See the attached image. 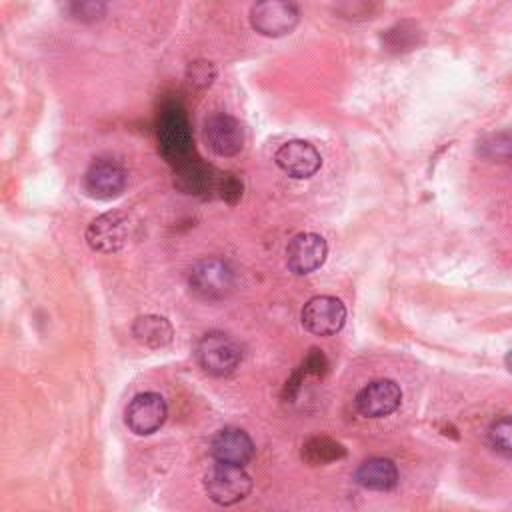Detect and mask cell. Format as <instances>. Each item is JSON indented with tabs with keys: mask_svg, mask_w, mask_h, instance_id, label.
<instances>
[{
	"mask_svg": "<svg viewBox=\"0 0 512 512\" xmlns=\"http://www.w3.org/2000/svg\"><path fill=\"white\" fill-rule=\"evenodd\" d=\"M204 490L212 502L232 506L250 494L252 478L244 466L216 462L204 474Z\"/></svg>",
	"mask_w": 512,
	"mask_h": 512,
	"instance_id": "cell-1",
	"label": "cell"
},
{
	"mask_svg": "<svg viewBox=\"0 0 512 512\" xmlns=\"http://www.w3.org/2000/svg\"><path fill=\"white\" fill-rule=\"evenodd\" d=\"M300 22V10L294 0H256L250 8L252 28L268 38L290 34Z\"/></svg>",
	"mask_w": 512,
	"mask_h": 512,
	"instance_id": "cell-2",
	"label": "cell"
},
{
	"mask_svg": "<svg viewBox=\"0 0 512 512\" xmlns=\"http://www.w3.org/2000/svg\"><path fill=\"white\" fill-rule=\"evenodd\" d=\"M134 234V224L128 214L112 210L94 218L86 228V242L92 250L112 254L122 250Z\"/></svg>",
	"mask_w": 512,
	"mask_h": 512,
	"instance_id": "cell-3",
	"label": "cell"
},
{
	"mask_svg": "<svg viewBox=\"0 0 512 512\" xmlns=\"http://www.w3.org/2000/svg\"><path fill=\"white\" fill-rule=\"evenodd\" d=\"M240 346L224 332H208L196 344L200 368L212 376H228L240 364Z\"/></svg>",
	"mask_w": 512,
	"mask_h": 512,
	"instance_id": "cell-4",
	"label": "cell"
},
{
	"mask_svg": "<svg viewBox=\"0 0 512 512\" xmlns=\"http://www.w3.org/2000/svg\"><path fill=\"white\" fill-rule=\"evenodd\" d=\"M190 290L202 300H220L234 286V272L220 258H206L192 266L188 276Z\"/></svg>",
	"mask_w": 512,
	"mask_h": 512,
	"instance_id": "cell-5",
	"label": "cell"
},
{
	"mask_svg": "<svg viewBox=\"0 0 512 512\" xmlns=\"http://www.w3.org/2000/svg\"><path fill=\"white\" fill-rule=\"evenodd\" d=\"M302 326L316 336H332L346 322V308L334 296H314L302 308Z\"/></svg>",
	"mask_w": 512,
	"mask_h": 512,
	"instance_id": "cell-6",
	"label": "cell"
},
{
	"mask_svg": "<svg viewBox=\"0 0 512 512\" xmlns=\"http://www.w3.org/2000/svg\"><path fill=\"white\" fill-rule=\"evenodd\" d=\"M128 174L122 164L110 158L94 160L84 174V190L98 200H110L124 192Z\"/></svg>",
	"mask_w": 512,
	"mask_h": 512,
	"instance_id": "cell-7",
	"label": "cell"
},
{
	"mask_svg": "<svg viewBox=\"0 0 512 512\" xmlns=\"http://www.w3.org/2000/svg\"><path fill=\"white\" fill-rule=\"evenodd\" d=\"M168 416L166 400L156 392L136 394L126 408V424L138 436L156 432Z\"/></svg>",
	"mask_w": 512,
	"mask_h": 512,
	"instance_id": "cell-8",
	"label": "cell"
},
{
	"mask_svg": "<svg viewBox=\"0 0 512 512\" xmlns=\"http://www.w3.org/2000/svg\"><path fill=\"white\" fill-rule=\"evenodd\" d=\"M402 402V390L394 380L380 378L366 384L356 394V410L366 418H384L392 414Z\"/></svg>",
	"mask_w": 512,
	"mask_h": 512,
	"instance_id": "cell-9",
	"label": "cell"
},
{
	"mask_svg": "<svg viewBox=\"0 0 512 512\" xmlns=\"http://www.w3.org/2000/svg\"><path fill=\"white\" fill-rule=\"evenodd\" d=\"M274 160L284 174H288L292 178H300V180L314 176L322 166L320 152L314 148V144H310L306 140L284 142L276 150Z\"/></svg>",
	"mask_w": 512,
	"mask_h": 512,
	"instance_id": "cell-10",
	"label": "cell"
},
{
	"mask_svg": "<svg viewBox=\"0 0 512 512\" xmlns=\"http://www.w3.org/2000/svg\"><path fill=\"white\" fill-rule=\"evenodd\" d=\"M328 254L326 240L314 232L296 234L286 248V264L294 274H310L318 270Z\"/></svg>",
	"mask_w": 512,
	"mask_h": 512,
	"instance_id": "cell-11",
	"label": "cell"
},
{
	"mask_svg": "<svg viewBox=\"0 0 512 512\" xmlns=\"http://www.w3.org/2000/svg\"><path fill=\"white\" fill-rule=\"evenodd\" d=\"M204 140L218 156H234L244 146L242 124L230 114H214L204 124Z\"/></svg>",
	"mask_w": 512,
	"mask_h": 512,
	"instance_id": "cell-12",
	"label": "cell"
},
{
	"mask_svg": "<svg viewBox=\"0 0 512 512\" xmlns=\"http://www.w3.org/2000/svg\"><path fill=\"white\" fill-rule=\"evenodd\" d=\"M254 442L240 428H222L210 442V454L216 462L246 466L254 458Z\"/></svg>",
	"mask_w": 512,
	"mask_h": 512,
	"instance_id": "cell-13",
	"label": "cell"
},
{
	"mask_svg": "<svg viewBox=\"0 0 512 512\" xmlns=\"http://www.w3.org/2000/svg\"><path fill=\"white\" fill-rule=\"evenodd\" d=\"M354 480L368 490H392L398 482V468L388 458H368L358 466Z\"/></svg>",
	"mask_w": 512,
	"mask_h": 512,
	"instance_id": "cell-14",
	"label": "cell"
},
{
	"mask_svg": "<svg viewBox=\"0 0 512 512\" xmlns=\"http://www.w3.org/2000/svg\"><path fill=\"white\" fill-rule=\"evenodd\" d=\"M132 336L138 344H142L146 348H152V350H158V348H164L172 342L174 330H172V324L164 316L144 314V316H138L134 320Z\"/></svg>",
	"mask_w": 512,
	"mask_h": 512,
	"instance_id": "cell-15",
	"label": "cell"
},
{
	"mask_svg": "<svg viewBox=\"0 0 512 512\" xmlns=\"http://www.w3.org/2000/svg\"><path fill=\"white\" fill-rule=\"evenodd\" d=\"M160 138L166 154H184L188 150V128L186 120L182 114H170L164 116L162 128H160Z\"/></svg>",
	"mask_w": 512,
	"mask_h": 512,
	"instance_id": "cell-16",
	"label": "cell"
},
{
	"mask_svg": "<svg viewBox=\"0 0 512 512\" xmlns=\"http://www.w3.org/2000/svg\"><path fill=\"white\" fill-rule=\"evenodd\" d=\"M346 456V450L340 442L326 438V436H314L302 446V458L308 464H328L334 460H340Z\"/></svg>",
	"mask_w": 512,
	"mask_h": 512,
	"instance_id": "cell-17",
	"label": "cell"
},
{
	"mask_svg": "<svg viewBox=\"0 0 512 512\" xmlns=\"http://www.w3.org/2000/svg\"><path fill=\"white\" fill-rule=\"evenodd\" d=\"M488 444L502 456H512V416L494 420L488 428Z\"/></svg>",
	"mask_w": 512,
	"mask_h": 512,
	"instance_id": "cell-18",
	"label": "cell"
},
{
	"mask_svg": "<svg viewBox=\"0 0 512 512\" xmlns=\"http://www.w3.org/2000/svg\"><path fill=\"white\" fill-rule=\"evenodd\" d=\"M480 152L490 160H512V132H496L482 140Z\"/></svg>",
	"mask_w": 512,
	"mask_h": 512,
	"instance_id": "cell-19",
	"label": "cell"
},
{
	"mask_svg": "<svg viewBox=\"0 0 512 512\" xmlns=\"http://www.w3.org/2000/svg\"><path fill=\"white\" fill-rule=\"evenodd\" d=\"M70 14L80 22H96L106 14V0H72Z\"/></svg>",
	"mask_w": 512,
	"mask_h": 512,
	"instance_id": "cell-20",
	"label": "cell"
},
{
	"mask_svg": "<svg viewBox=\"0 0 512 512\" xmlns=\"http://www.w3.org/2000/svg\"><path fill=\"white\" fill-rule=\"evenodd\" d=\"M408 22H402V24H396L394 28H390L386 32V42L396 48V50H410L414 46V38H416V28H406Z\"/></svg>",
	"mask_w": 512,
	"mask_h": 512,
	"instance_id": "cell-21",
	"label": "cell"
},
{
	"mask_svg": "<svg viewBox=\"0 0 512 512\" xmlns=\"http://www.w3.org/2000/svg\"><path fill=\"white\" fill-rule=\"evenodd\" d=\"M214 80V66L210 62H194L188 68V82L196 88H206Z\"/></svg>",
	"mask_w": 512,
	"mask_h": 512,
	"instance_id": "cell-22",
	"label": "cell"
},
{
	"mask_svg": "<svg viewBox=\"0 0 512 512\" xmlns=\"http://www.w3.org/2000/svg\"><path fill=\"white\" fill-rule=\"evenodd\" d=\"M328 368V362H326V356L322 354V350H310V354L306 356L304 364H302V372L304 374H314V376H320L324 374V370Z\"/></svg>",
	"mask_w": 512,
	"mask_h": 512,
	"instance_id": "cell-23",
	"label": "cell"
},
{
	"mask_svg": "<svg viewBox=\"0 0 512 512\" xmlns=\"http://www.w3.org/2000/svg\"><path fill=\"white\" fill-rule=\"evenodd\" d=\"M504 362H506V368L512 372V350L506 354V360H504Z\"/></svg>",
	"mask_w": 512,
	"mask_h": 512,
	"instance_id": "cell-24",
	"label": "cell"
}]
</instances>
